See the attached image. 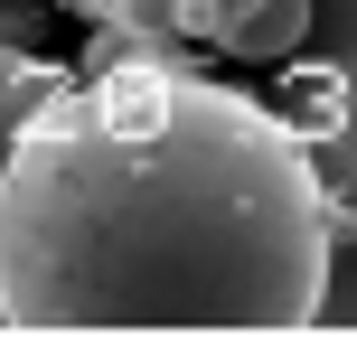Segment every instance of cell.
<instances>
[{
  "instance_id": "obj_7",
  "label": "cell",
  "mask_w": 357,
  "mask_h": 338,
  "mask_svg": "<svg viewBox=\"0 0 357 338\" xmlns=\"http://www.w3.org/2000/svg\"><path fill=\"white\" fill-rule=\"evenodd\" d=\"M38 19H47V0H0V47H29Z\"/></svg>"
},
{
  "instance_id": "obj_1",
  "label": "cell",
  "mask_w": 357,
  "mask_h": 338,
  "mask_svg": "<svg viewBox=\"0 0 357 338\" xmlns=\"http://www.w3.org/2000/svg\"><path fill=\"white\" fill-rule=\"evenodd\" d=\"M329 216L282 104L94 47L0 160V329H320Z\"/></svg>"
},
{
  "instance_id": "obj_2",
  "label": "cell",
  "mask_w": 357,
  "mask_h": 338,
  "mask_svg": "<svg viewBox=\"0 0 357 338\" xmlns=\"http://www.w3.org/2000/svg\"><path fill=\"white\" fill-rule=\"evenodd\" d=\"M329 29L282 56V123L320 178L329 216V282H320V329H357V0H320Z\"/></svg>"
},
{
  "instance_id": "obj_5",
  "label": "cell",
  "mask_w": 357,
  "mask_h": 338,
  "mask_svg": "<svg viewBox=\"0 0 357 338\" xmlns=\"http://www.w3.org/2000/svg\"><path fill=\"white\" fill-rule=\"evenodd\" d=\"M94 19H104L113 29V47H188V38H178V10H188V0H85Z\"/></svg>"
},
{
  "instance_id": "obj_4",
  "label": "cell",
  "mask_w": 357,
  "mask_h": 338,
  "mask_svg": "<svg viewBox=\"0 0 357 338\" xmlns=\"http://www.w3.org/2000/svg\"><path fill=\"white\" fill-rule=\"evenodd\" d=\"M56 85H66V75H56L47 56H29V47H0V160H10V141L29 132V113L47 104Z\"/></svg>"
},
{
  "instance_id": "obj_6",
  "label": "cell",
  "mask_w": 357,
  "mask_h": 338,
  "mask_svg": "<svg viewBox=\"0 0 357 338\" xmlns=\"http://www.w3.org/2000/svg\"><path fill=\"white\" fill-rule=\"evenodd\" d=\"M245 10H254V0H188V10H178V38H207V47H216Z\"/></svg>"
},
{
  "instance_id": "obj_3",
  "label": "cell",
  "mask_w": 357,
  "mask_h": 338,
  "mask_svg": "<svg viewBox=\"0 0 357 338\" xmlns=\"http://www.w3.org/2000/svg\"><path fill=\"white\" fill-rule=\"evenodd\" d=\"M310 19H320V0H254L216 47H226V56H254V66H282V56L310 38Z\"/></svg>"
}]
</instances>
